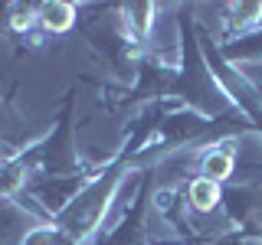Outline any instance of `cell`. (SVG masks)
Returning <instances> with one entry per match:
<instances>
[{
    "label": "cell",
    "mask_w": 262,
    "mask_h": 245,
    "mask_svg": "<svg viewBox=\"0 0 262 245\" xmlns=\"http://www.w3.org/2000/svg\"><path fill=\"white\" fill-rule=\"evenodd\" d=\"M4 23L13 33H23V36L33 33V30H39V23H36V4H7Z\"/></svg>",
    "instance_id": "obj_12"
},
{
    "label": "cell",
    "mask_w": 262,
    "mask_h": 245,
    "mask_svg": "<svg viewBox=\"0 0 262 245\" xmlns=\"http://www.w3.org/2000/svg\"><path fill=\"white\" fill-rule=\"evenodd\" d=\"M246 235H249L252 242H262V226H259V229H249V232H246Z\"/></svg>",
    "instance_id": "obj_14"
},
{
    "label": "cell",
    "mask_w": 262,
    "mask_h": 245,
    "mask_svg": "<svg viewBox=\"0 0 262 245\" xmlns=\"http://www.w3.org/2000/svg\"><path fill=\"white\" fill-rule=\"evenodd\" d=\"M220 53H223V59L233 62V65H259L262 62V27L246 33V36H239V39L223 43Z\"/></svg>",
    "instance_id": "obj_11"
},
{
    "label": "cell",
    "mask_w": 262,
    "mask_h": 245,
    "mask_svg": "<svg viewBox=\"0 0 262 245\" xmlns=\"http://www.w3.org/2000/svg\"><path fill=\"white\" fill-rule=\"evenodd\" d=\"M16 157L27 163L33 177H72L102 167V163H85L76 147V88L62 95V108L56 114L53 128L30 147L16 151Z\"/></svg>",
    "instance_id": "obj_2"
},
{
    "label": "cell",
    "mask_w": 262,
    "mask_h": 245,
    "mask_svg": "<svg viewBox=\"0 0 262 245\" xmlns=\"http://www.w3.org/2000/svg\"><path fill=\"white\" fill-rule=\"evenodd\" d=\"M95 16L79 20V33L89 39L102 65L115 76V85H135L138 65H141L147 49L128 33L118 7H95Z\"/></svg>",
    "instance_id": "obj_3"
},
{
    "label": "cell",
    "mask_w": 262,
    "mask_h": 245,
    "mask_svg": "<svg viewBox=\"0 0 262 245\" xmlns=\"http://www.w3.org/2000/svg\"><path fill=\"white\" fill-rule=\"evenodd\" d=\"M236 69L243 72V79L252 85V92H256L259 102H262V62H259V65H236Z\"/></svg>",
    "instance_id": "obj_13"
},
{
    "label": "cell",
    "mask_w": 262,
    "mask_h": 245,
    "mask_svg": "<svg viewBox=\"0 0 262 245\" xmlns=\"http://www.w3.org/2000/svg\"><path fill=\"white\" fill-rule=\"evenodd\" d=\"M154 212V177L151 170H144L138 177V186L131 193V203L125 206V212L118 216V223L112 226V232L105 239H98L95 245H177L167 242L147 226V216Z\"/></svg>",
    "instance_id": "obj_4"
},
{
    "label": "cell",
    "mask_w": 262,
    "mask_h": 245,
    "mask_svg": "<svg viewBox=\"0 0 262 245\" xmlns=\"http://www.w3.org/2000/svg\"><path fill=\"white\" fill-rule=\"evenodd\" d=\"M213 13L220 16L216 20V43L223 46L229 39H239L246 33L262 27V0H239V4H216Z\"/></svg>",
    "instance_id": "obj_7"
},
{
    "label": "cell",
    "mask_w": 262,
    "mask_h": 245,
    "mask_svg": "<svg viewBox=\"0 0 262 245\" xmlns=\"http://www.w3.org/2000/svg\"><path fill=\"white\" fill-rule=\"evenodd\" d=\"M36 23L43 33H69L79 27V7L69 0H46L36 4Z\"/></svg>",
    "instance_id": "obj_10"
},
{
    "label": "cell",
    "mask_w": 262,
    "mask_h": 245,
    "mask_svg": "<svg viewBox=\"0 0 262 245\" xmlns=\"http://www.w3.org/2000/svg\"><path fill=\"white\" fill-rule=\"evenodd\" d=\"M43 223H49V219L39 216L23 196L0 200V245H23L33 229H39Z\"/></svg>",
    "instance_id": "obj_6"
},
{
    "label": "cell",
    "mask_w": 262,
    "mask_h": 245,
    "mask_svg": "<svg viewBox=\"0 0 262 245\" xmlns=\"http://www.w3.org/2000/svg\"><path fill=\"white\" fill-rule=\"evenodd\" d=\"M177 49H180V62H177L174 82H170V88H167V102L180 105V108H190V111L203 114V118H210V121L243 118V114L233 108L229 95L220 88V82L210 72L207 59H203L193 7H180L177 10Z\"/></svg>",
    "instance_id": "obj_1"
},
{
    "label": "cell",
    "mask_w": 262,
    "mask_h": 245,
    "mask_svg": "<svg viewBox=\"0 0 262 245\" xmlns=\"http://www.w3.org/2000/svg\"><path fill=\"white\" fill-rule=\"evenodd\" d=\"M121 20H125L128 33L138 39L144 49H151V36H154V23H158V13L167 10V7L158 4H118Z\"/></svg>",
    "instance_id": "obj_9"
},
{
    "label": "cell",
    "mask_w": 262,
    "mask_h": 245,
    "mask_svg": "<svg viewBox=\"0 0 262 245\" xmlns=\"http://www.w3.org/2000/svg\"><path fill=\"white\" fill-rule=\"evenodd\" d=\"M220 212H223L229 229H239V232L259 229L262 226V183H256V180L226 183Z\"/></svg>",
    "instance_id": "obj_5"
},
{
    "label": "cell",
    "mask_w": 262,
    "mask_h": 245,
    "mask_svg": "<svg viewBox=\"0 0 262 245\" xmlns=\"http://www.w3.org/2000/svg\"><path fill=\"white\" fill-rule=\"evenodd\" d=\"M36 137L30 131V121L23 118V111L16 108L13 95H0V144L10 151H23L30 147Z\"/></svg>",
    "instance_id": "obj_8"
}]
</instances>
